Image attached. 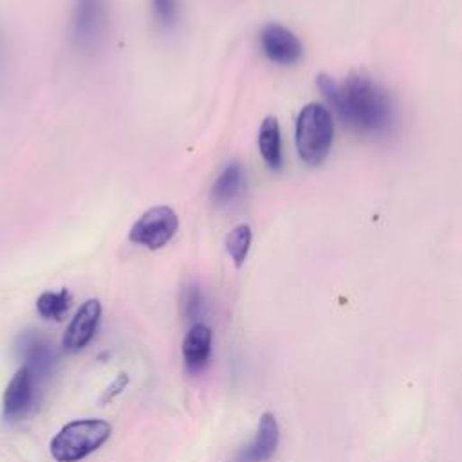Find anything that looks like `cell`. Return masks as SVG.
Listing matches in <instances>:
<instances>
[{
    "label": "cell",
    "mask_w": 462,
    "mask_h": 462,
    "mask_svg": "<svg viewBox=\"0 0 462 462\" xmlns=\"http://www.w3.org/2000/svg\"><path fill=\"white\" fill-rule=\"evenodd\" d=\"M179 229V218L170 206H153L144 211L132 226L128 236L134 244L148 249H161Z\"/></svg>",
    "instance_id": "obj_5"
},
{
    "label": "cell",
    "mask_w": 462,
    "mask_h": 462,
    "mask_svg": "<svg viewBox=\"0 0 462 462\" xmlns=\"http://www.w3.org/2000/svg\"><path fill=\"white\" fill-rule=\"evenodd\" d=\"M182 310L188 321H195L202 312V294L197 285H189L182 296Z\"/></svg>",
    "instance_id": "obj_16"
},
{
    "label": "cell",
    "mask_w": 462,
    "mask_h": 462,
    "mask_svg": "<svg viewBox=\"0 0 462 462\" xmlns=\"http://www.w3.org/2000/svg\"><path fill=\"white\" fill-rule=\"evenodd\" d=\"M260 47L263 54L278 65H294L303 56L300 38L280 23H267L260 32Z\"/></svg>",
    "instance_id": "obj_6"
},
{
    "label": "cell",
    "mask_w": 462,
    "mask_h": 462,
    "mask_svg": "<svg viewBox=\"0 0 462 462\" xmlns=\"http://www.w3.org/2000/svg\"><path fill=\"white\" fill-rule=\"evenodd\" d=\"M110 435V422L103 419H78L65 424L52 437L49 449L56 462H79L97 451Z\"/></svg>",
    "instance_id": "obj_3"
},
{
    "label": "cell",
    "mask_w": 462,
    "mask_h": 462,
    "mask_svg": "<svg viewBox=\"0 0 462 462\" xmlns=\"http://www.w3.org/2000/svg\"><path fill=\"white\" fill-rule=\"evenodd\" d=\"M70 305H72V294L67 289H61L58 292L45 291L36 300L38 314L45 319H54V321H61L69 312Z\"/></svg>",
    "instance_id": "obj_14"
},
{
    "label": "cell",
    "mask_w": 462,
    "mask_h": 462,
    "mask_svg": "<svg viewBox=\"0 0 462 462\" xmlns=\"http://www.w3.org/2000/svg\"><path fill=\"white\" fill-rule=\"evenodd\" d=\"M101 319V303L96 298H90L79 305L74 318L70 319L61 345L67 352L83 350L94 337L97 323Z\"/></svg>",
    "instance_id": "obj_9"
},
{
    "label": "cell",
    "mask_w": 462,
    "mask_h": 462,
    "mask_svg": "<svg viewBox=\"0 0 462 462\" xmlns=\"http://www.w3.org/2000/svg\"><path fill=\"white\" fill-rule=\"evenodd\" d=\"M251 240H253V233L247 224H240L226 235V251L233 258L235 267H240L244 263L251 247Z\"/></svg>",
    "instance_id": "obj_15"
},
{
    "label": "cell",
    "mask_w": 462,
    "mask_h": 462,
    "mask_svg": "<svg viewBox=\"0 0 462 462\" xmlns=\"http://www.w3.org/2000/svg\"><path fill=\"white\" fill-rule=\"evenodd\" d=\"M242 182H244V170L240 162H229L217 177L211 188V199L217 204H227L236 197Z\"/></svg>",
    "instance_id": "obj_13"
},
{
    "label": "cell",
    "mask_w": 462,
    "mask_h": 462,
    "mask_svg": "<svg viewBox=\"0 0 462 462\" xmlns=\"http://www.w3.org/2000/svg\"><path fill=\"white\" fill-rule=\"evenodd\" d=\"M316 85L339 119L363 135H386L397 121L392 96L366 74H350L336 83L327 74H318Z\"/></svg>",
    "instance_id": "obj_1"
},
{
    "label": "cell",
    "mask_w": 462,
    "mask_h": 462,
    "mask_svg": "<svg viewBox=\"0 0 462 462\" xmlns=\"http://www.w3.org/2000/svg\"><path fill=\"white\" fill-rule=\"evenodd\" d=\"M18 352L22 356L23 366H27L32 377L38 381L51 375L56 365V352L52 343L38 330H27L18 339Z\"/></svg>",
    "instance_id": "obj_8"
},
{
    "label": "cell",
    "mask_w": 462,
    "mask_h": 462,
    "mask_svg": "<svg viewBox=\"0 0 462 462\" xmlns=\"http://www.w3.org/2000/svg\"><path fill=\"white\" fill-rule=\"evenodd\" d=\"M36 379L27 366H20L7 383L2 397V415L9 422L23 419L34 402Z\"/></svg>",
    "instance_id": "obj_7"
},
{
    "label": "cell",
    "mask_w": 462,
    "mask_h": 462,
    "mask_svg": "<svg viewBox=\"0 0 462 462\" xmlns=\"http://www.w3.org/2000/svg\"><path fill=\"white\" fill-rule=\"evenodd\" d=\"M153 13L164 27H171L177 22L179 2L177 0H152Z\"/></svg>",
    "instance_id": "obj_17"
},
{
    "label": "cell",
    "mask_w": 462,
    "mask_h": 462,
    "mask_svg": "<svg viewBox=\"0 0 462 462\" xmlns=\"http://www.w3.org/2000/svg\"><path fill=\"white\" fill-rule=\"evenodd\" d=\"M258 148H260L263 162L271 170L282 168V164H283L282 134H280V125H278L276 117L269 116L262 121L260 132H258Z\"/></svg>",
    "instance_id": "obj_12"
},
{
    "label": "cell",
    "mask_w": 462,
    "mask_h": 462,
    "mask_svg": "<svg viewBox=\"0 0 462 462\" xmlns=\"http://www.w3.org/2000/svg\"><path fill=\"white\" fill-rule=\"evenodd\" d=\"M280 444V426L271 411H263L258 422L254 439L244 446L238 453L236 462H267L273 458Z\"/></svg>",
    "instance_id": "obj_10"
},
{
    "label": "cell",
    "mask_w": 462,
    "mask_h": 462,
    "mask_svg": "<svg viewBox=\"0 0 462 462\" xmlns=\"http://www.w3.org/2000/svg\"><path fill=\"white\" fill-rule=\"evenodd\" d=\"M108 23L106 0H76L72 11V40L81 51H94L103 42Z\"/></svg>",
    "instance_id": "obj_4"
},
{
    "label": "cell",
    "mask_w": 462,
    "mask_h": 462,
    "mask_svg": "<svg viewBox=\"0 0 462 462\" xmlns=\"http://www.w3.org/2000/svg\"><path fill=\"white\" fill-rule=\"evenodd\" d=\"M128 383H130V379H128V375L125 374V372H121V374H117V377L112 381V384L105 390V393L101 395V402H110L112 399H116L117 395H121L123 392H125V388L128 386Z\"/></svg>",
    "instance_id": "obj_18"
},
{
    "label": "cell",
    "mask_w": 462,
    "mask_h": 462,
    "mask_svg": "<svg viewBox=\"0 0 462 462\" xmlns=\"http://www.w3.org/2000/svg\"><path fill=\"white\" fill-rule=\"evenodd\" d=\"M211 343H213L211 328L204 323H193L182 341V357L188 372L199 374L208 366L211 357Z\"/></svg>",
    "instance_id": "obj_11"
},
{
    "label": "cell",
    "mask_w": 462,
    "mask_h": 462,
    "mask_svg": "<svg viewBox=\"0 0 462 462\" xmlns=\"http://www.w3.org/2000/svg\"><path fill=\"white\" fill-rule=\"evenodd\" d=\"M296 150L309 166L321 164L332 146L334 123L328 108L321 103L305 105L296 117Z\"/></svg>",
    "instance_id": "obj_2"
}]
</instances>
